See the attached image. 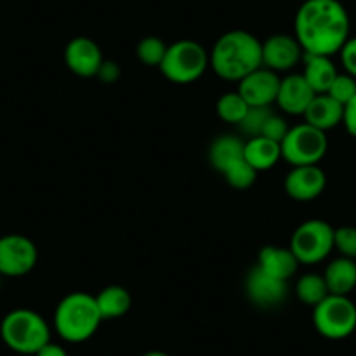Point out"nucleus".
<instances>
[{
  "instance_id": "nucleus-5",
  "label": "nucleus",
  "mask_w": 356,
  "mask_h": 356,
  "mask_svg": "<svg viewBox=\"0 0 356 356\" xmlns=\"http://www.w3.org/2000/svg\"><path fill=\"white\" fill-rule=\"evenodd\" d=\"M210 67V54L196 40L184 39L168 46L161 72L168 81L175 84H191L203 77Z\"/></svg>"
},
{
  "instance_id": "nucleus-29",
  "label": "nucleus",
  "mask_w": 356,
  "mask_h": 356,
  "mask_svg": "<svg viewBox=\"0 0 356 356\" xmlns=\"http://www.w3.org/2000/svg\"><path fill=\"white\" fill-rule=\"evenodd\" d=\"M334 248L341 252L342 257L356 259V227L344 225V227L335 229L334 232Z\"/></svg>"
},
{
  "instance_id": "nucleus-18",
  "label": "nucleus",
  "mask_w": 356,
  "mask_h": 356,
  "mask_svg": "<svg viewBox=\"0 0 356 356\" xmlns=\"http://www.w3.org/2000/svg\"><path fill=\"white\" fill-rule=\"evenodd\" d=\"M337 68L330 56L304 54V79L316 95H325L337 77Z\"/></svg>"
},
{
  "instance_id": "nucleus-20",
  "label": "nucleus",
  "mask_w": 356,
  "mask_h": 356,
  "mask_svg": "<svg viewBox=\"0 0 356 356\" xmlns=\"http://www.w3.org/2000/svg\"><path fill=\"white\" fill-rule=\"evenodd\" d=\"M245 159L255 171H267L282 159V145L266 136H253L245 142Z\"/></svg>"
},
{
  "instance_id": "nucleus-15",
  "label": "nucleus",
  "mask_w": 356,
  "mask_h": 356,
  "mask_svg": "<svg viewBox=\"0 0 356 356\" xmlns=\"http://www.w3.org/2000/svg\"><path fill=\"white\" fill-rule=\"evenodd\" d=\"M316 97L311 86L307 84V81L304 79L302 74H292L286 75L285 79H282L280 82V91L278 98H276V104L282 108L285 114L290 115H304V112L307 111L309 104L313 102V98Z\"/></svg>"
},
{
  "instance_id": "nucleus-31",
  "label": "nucleus",
  "mask_w": 356,
  "mask_h": 356,
  "mask_svg": "<svg viewBox=\"0 0 356 356\" xmlns=\"http://www.w3.org/2000/svg\"><path fill=\"white\" fill-rule=\"evenodd\" d=\"M341 54L342 67H344L346 74L353 75L356 79V37H349L342 49L339 51Z\"/></svg>"
},
{
  "instance_id": "nucleus-30",
  "label": "nucleus",
  "mask_w": 356,
  "mask_h": 356,
  "mask_svg": "<svg viewBox=\"0 0 356 356\" xmlns=\"http://www.w3.org/2000/svg\"><path fill=\"white\" fill-rule=\"evenodd\" d=\"M289 129L290 128H289V124H286L285 119H283L282 115H278L273 112L271 118L267 119L266 126H264V129H262V135L260 136H266V138L273 140V142L282 143L283 138L286 136V133H289Z\"/></svg>"
},
{
  "instance_id": "nucleus-34",
  "label": "nucleus",
  "mask_w": 356,
  "mask_h": 356,
  "mask_svg": "<svg viewBox=\"0 0 356 356\" xmlns=\"http://www.w3.org/2000/svg\"><path fill=\"white\" fill-rule=\"evenodd\" d=\"M33 356H68V353L63 346L49 341L46 346H42V348H40Z\"/></svg>"
},
{
  "instance_id": "nucleus-17",
  "label": "nucleus",
  "mask_w": 356,
  "mask_h": 356,
  "mask_svg": "<svg viewBox=\"0 0 356 356\" xmlns=\"http://www.w3.org/2000/svg\"><path fill=\"white\" fill-rule=\"evenodd\" d=\"M304 119L307 124L321 129L327 133L328 129L335 128L344 119V105L335 102L328 95H316L309 104L307 111L304 112Z\"/></svg>"
},
{
  "instance_id": "nucleus-28",
  "label": "nucleus",
  "mask_w": 356,
  "mask_h": 356,
  "mask_svg": "<svg viewBox=\"0 0 356 356\" xmlns=\"http://www.w3.org/2000/svg\"><path fill=\"white\" fill-rule=\"evenodd\" d=\"M325 95H328L346 107L356 95V79L349 74H337L330 89Z\"/></svg>"
},
{
  "instance_id": "nucleus-24",
  "label": "nucleus",
  "mask_w": 356,
  "mask_h": 356,
  "mask_svg": "<svg viewBox=\"0 0 356 356\" xmlns=\"http://www.w3.org/2000/svg\"><path fill=\"white\" fill-rule=\"evenodd\" d=\"M250 105L246 104L245 98L238 93V91H231L218 98L217 102V114L222 121L229 122V124H236L243 121L245 114L248 112Z\"/></svg>"
},
{
  "instance_id": "nucleus-32",
  "label": "nucleus",
  "mask_w": 356,
  "mask_h": 356,
  "mask_svg": "<svg viewBox=\"0 0 356 356\" xmlns=\"http://www.w3.org/2000/svg\"><path fill=\"white\" fill-rule=\"evenodd\" d=\"M97 77L100 79L102 82H105V84H114V82H118L119 77H121V68H119V65L115 63V61L104 60Z\"/></svg>"
},
{
  "instance_id": "nucleus-16",
  "label": "nucleus",
  "mask_w": 356,
  "mask_h": 356,
  "mask_svg": "<svg viewBox=\"0 0 356 356\" xmlns=\"http://www.w3.org/2000/svg\"><path fill=\"white\" fill-rule=\"evenodd\" d=\"M257 266L266 271L267 275L275 276V278L289 282L293 275L297 273L299 267V260L293 255L290 248H283V246L267 245L262 246L259 252V260Z\"/></svg>"
},
{
  "instance_id": "nucleus-14",
  "label": "nucleus",
  "mask_w": 356,
  "mask_h": 356,
  "mask_svg": "<svg viewBox=\"0 0 356 356\" xmlns=\"http://www.w3.org/2000/svg\"><path fill=\"white\" fill-rule=\"evenodd\" d=\"M65 63L79 77H97L104 56L102 49L89 37H75L65 47Z\"/></svg>"
},
{
  "instance_id": "nucleus-3",
  "label": "nucleus",
  "mask_w": 356,
  "mask_h": 356,
  "mask_svg": "<svg viewBox=\"0 0 356 356\" xmlns=\"http://www.w3.org/2000/svg\"><path fill=\"white\" fill-rule=\"evenodd\" d=\"M104 321L98 309L97 297L86 292L68 293L54 311V328L67 342H84L97 334Z\"/></svg>"
},
{
  "instance_id": "nucleus-12",
  "label": "nucleus",
  "mask_w": 356,
  "mask_h": 356,
  "mask_svg": "<svg viewBox=\"0 0 356 356\" xmlns=\"http://www.w3.org/2000/svg\"><path fill=\"white\" fill-rule=\"evenodd\" d=\"M285 193L296 201H313L327 187V175L318 164L292 166L285 177Z\"/></svg>"
},
{
  "instance_id": "nucleus-13",
  "label": "nucleus",
  "mask_w": 356,
  "mask_h": 356,
  "mask_svg": "<svg viewBox=\"0 0 356 356\" xmlns=\"http://www.w3.org/2000/svg\"><path fill=\"white\" fill-rule=\"evenodd\" d=\"M246 296L255 306L259 307H275L282 304L286 297V282L267 275L259 266H255L246 275L245 282Z\"/></svg>"
},
{
  "instance_id": "nucleus-8",
  "label": "nucleus",
  "mask_w": 356,
  "mask_h": 356,
  "mask_svg": "<svg viewBox=\"0 0 356 356\" xmlns=\"http://www.w3.org/2000/svg\"><path fill=\"white\" fill-rule=\"evenodd\" d=\"M334 232L335 229L328 222L311 218L296 229L290 241V250L299 264L313 266L330 255L334 250Z\"/></svg>"
},
{
  "instance_id": "nucleus-6",
  "label": "nucleus",
  "mask_w": 356,
  "mask_h": 356,
  "mask_svg": "<svg viewBox=\"0 0 356 356\" xmlns=\"http://www.w3.org/2000/svg\"><path fill=\"white\" fill-rule=\"evenodd\" d=\"M316 332L332 341L349 337L356 330V306L348 296H327L313 307Z\"/></svg>"
},
{
  "instance_id": "nucleus-26",
  "label": "nucleus",
  "mask_w": 356,
  "mask_h": 356,
  "mask_svg": "<svg viewBox=\"0 0 356 356\" xmlns=\"http://www.w3.org/2000/svg\"><path fill=\"white\" fill-rule=\"evenodd\" d=\"M257 173H259V171L253 170V168L246 163V159H241L238 161V163L232 164L231 168H227L222 175L225 177L229 186L234 187V189L243 191L250 189V187L255 184Z\"/></svg>"
},
{
  "instance_id": "nucleus-9",
  "label": "nucleus",
  "mask_w": 356,
  "mask_h": 356,
  "mask_svg": "<svg viewBox=\"0 0 356 356\" xmlns=\"http://www.w3.org/2000/svg\"><path fill=\"white\" fill-rule=\"evenodd\" d=\"M39 260L35 243L23 234H6L0 238V275L9 278L25 276Z\"/></svg>"
},
{
  "instance_id": "nucleus-1",
  "label": "nucleus",
  "mask_w": 356,
  "mask_h": 356,
  "mask_svg": "<svg viewBox=\"0 0 356 356\" xmlns=\"http://www.w3.org/2000/svg\"><path fill=\"white\" fill-rule=\"evenodd\" d=\"M349 15L339 0H306L296 15V39L304 54L334 56L349 39Z\"/></svg>"
},
{
  "instance_id": "nucleus-11",
  "label": "nucleus",
  "mask_w": 356,
  "mask_h": 356,
  "mask_svg": "<svg viewBox=\"0 0 356 356\" xmlns=\"http://www.w3.org/2000/svg\"><path fill=\"white\" fill-rule=\"evenodd\" d=\"M302 47L296 35L276 33L262 42V67L273 72H285L296 67L302 58Z\"/></svg>"
},
{
  "instance_id": "nucleus-27",
  "label": "nucleus",
  "mask_w": 356,
  "mask_h": 356,
  "mask_svg": "<svg viewBox=\"0 0 356 356\" xmlns=\"http://www.w3.org/2000/svg\"><path fill=\"white\" fill-rule=\"evenodd\" d=\"M271 107H250L245 118H243V121L238 124L239 129H241V133L248 135L250 138L260 136L262 135L264 126H266L267 119L271 118Z\"/></svg>"
},
{
  "instance_id": "nucleus-7",
  "label": "nucleus",
  "mask_w": 356,
  "mask_h": 356,
  "mask_svg": "<svg viewBox=\"0 0 356 356\" xmlns=\"http://www.w3.org/2000/svg\"><path fill=\"white\" fill-rule=\"evenodd\" d=\"M280 145L282 159L286 163L292 166H309L323 159L328 149V138L325 131L302 122L290 128Z\"/></svg>"
},
{
  "instance_id": "nucleus-22",
  "label": "nucleus",
  "mask_w": 356,
  "mask_h": 356,
  "mask_svg": "<svg viewBox=\"0 0 356 356\" xmlns=\"http://www.w3.org/2000/svg\"><path fill=\"white\" fill-rule=\"evenodd\" d=\"M97 304L104 320H115L124 316L131 307V296L124 286H105L97 296Z\"/></svg>"
},
{
  "instance_id": "nucleus-4",
  "label": "nucleus",
  "mask_w": 356,
  "mask_h": 356,
  "mask_svg": "<svg viewBox=\"0 0 356 356\" xmlns=\"http://www.w3.org/2000/svg\"><path fill=\"white\" fill-rule=\"evenodd\" d=\"M0 337L19 355H35L51 341V328L42 314L32 309H15L0 323Z\"/></svg>"
},
{
  "instance_id": "nucleus-33",
  "label": "nucleus",
  "mask_w": 356,
  "mask_h": 356,
  "mask_svg": "<svg viewBox=\"0 0 356 356\" xmlns=\"http://www.w3.org/2000/svg\"><path fill=\"white\" fill-rule=\"evenodd\" d=\"M342 124L346 126L349 135L356 138V95L344 107V119H342Z\"/></svg>"
},
{
  "instance_id": "nucleus-23",
  "label": "nucleus",
  "mask_w": 356,
  "mask_h": 356,
  "mask_svg": "<svg viewBox=\"0 0 356 356\" xmlns=\"http://www.w3.org/2000/svg\"><path fill=\"white\" fill-rule=\"evenodd\" d=\"M296 293L300 302L313 307L320 304L325 297L330 296L323 275H316V273H307L300 276L296 285Z\"/></svg>"
},
{
  "instance_id": "nucleus-21",
  "label": "nucleus",
  "mask_w": 356,
  "mask_h": 356,
  "mask_svg": "<svg viewBox=\"0 0 356 356\" xmlns=\"http://www.w3.org/2000/svg\"><path fill=\"white\" fill-rule=\"evenodd\" d=\"M210 163L218 173H224L227 168L238 161L245 159V142L239 136L234 135H222L211 143L210 152Z\"/></svg>"
},
{
  "instance_id": "nucleus-19",
  "label": "nucleus",
  "mask_w": 356,
  "mask_h": 356,
  "mask_svg": "<svg viewBox=\"0 0 356 356\" xmlns=\"http://www.w3.org/2000/svg\"><path fill=\"white\" fill-rule=\"evenodd\" d=\"M325 283L332 296H348L356 289V262L348 257L334 259L325 269Z\"/></svg>"
},
{
  "instance_id": "nucleus-25",
  "label": "nucleus",
  "mask_w": 356,
  "mask_h": 356,
  "mask_svg": "<svg viewBox=\"0 0 356 356\" xmlns=\"http://www.w3.org/2000/svg\"><path fill=\"white\" fill-rule=\"evenodd\" d=\"M168 51V44H164L159 37H145L136 46V56L147 67H159Z\"/></svg>"
},
{
  "instance_id": "nucleus-10",
  "label": "nucleus",
  "mask_w": 356,
  "mask_h": 356,
  "mask_svg": "<svg viewBox=\"0 0 356 356\" xmlns=\"http://www.w3.org/2000/svg\"><path fill=\"white\" fill-rule=\"evenodd\" d=\"M280 75L266 67H260L238 82V93L250 107H271L278 98Z\"/></svg>"
},
{
  "instance_id": "nucleus-35",
  "label": "nucleus",
  "mask_w": 356,
  "mask_h": 356,
  "mask_svg": "<svg viewBox=\"0 0 356 356\" xmlns=\"http://www.w3.org/2000/svg\"><path fill=\"white\" fill-rule=\"evenodd\" d=\"M142 356H170V355L164 351H157V349H154V351H147L145 355H142Z\"/></svg>"
},
{
  "instance_id": "nucleus-2",
  "label": "nucleus",
  "mask_w": 356,
  "mask_h": 356,
  "mask_svg": "<svg viewBox=\"0 0 356 356\" xmlns=\"http://www.w3.org/2000/svg\"><path fill=\"white\" fill-rule=\"evenodd\" d=\"M210 67L224 81L239 82L262 67V42L245 30H231L215 42Z\"/></svg>"
}]
</instances>
